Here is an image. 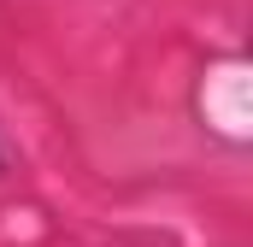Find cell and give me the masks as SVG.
Segmentation results:
<instances>
[{"label":"cell","instance_id":"cell-1","mask_svg":"<svg viewBox=\"0 0 253 247\" xmlns=\"http://www.w3.org/2000/svg\"><path fill=\"white\" fill-rule=\"evenodd\" d=\"M0 171H6V159H0Z\"/></svg>","mask_w":253,"mask_h":247}]
</instances>
